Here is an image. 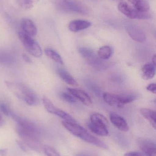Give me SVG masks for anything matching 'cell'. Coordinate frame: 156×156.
Instances as JSON below:
<instances>
[{"label":"cell","instance_id":"4","mask_svg":"<svg viewBox=\"0 0 156 156\" xmlns=\"http://www.w3.org/2000/svg\"><path fill=\"white\" fill-rule=\"evenodd\" d=\"M104 101L109 105L122 108L125 105L135 101L136 97L132 94H114L108 93H104L103 95Z\"/></svg>","mask_w":156,"mask_h":156},{"label":"cell","instance_id":"21","mask_svg":"<svg viewBox=\"0 0 156 156\" xmlns=\"http://www.w3.org/2000/svg\"><path fill=\"white\" fill-rule=\"evenodd\" d=\"M43 150L46 156H61L56 149L49 146H44Z\"/></svg>","mask_w":156,"mask_h":156},{"label":"cell","instance_id":"14","mask_svg":"<svg viewBox=\"0 0 156 156\" xmlns=\"http://www.w3.org/2000/svg\"><path fill=\"white\" fill-rule=\"evenodd\" d=\"M135 9L141 12H148L150 10L149 3L146 0H128Z\"/></svg>","mask_w":156,"mask_h":156},{"label":"cell","instance_id":"27","mask_svg":"<svg viewBox=\"0 0 156 156\" xmlns=\"http://www.w3.org/2000/svg\"><path fill=\"white\" fill-rule=\"evenodd\" d=\"M147 90L153 93H156V86L155 83H151L147 87Z\"/></svg>","mask_w":156,"mask_h":156},{"label":"cell","instance_id":"26","mask_svg":"<svg viewBox=\"0 0 156 156\" xmlns=\"http://www.w3.org/2000/svg\"><path fill=\"white\" fill-rule=\"evenodd\" d=\"M124 156H147L143 153L137 152H130L125 153Z\"/></svg>","mask_w":156,"mask_h":156},{"label":"cell","instance_id":"13","mask_svg":"<svg viewBox=\"0 0 156 156\" xmlns=\"http://www.w3.org/2000/svg\"><path fill=\"white\" fill-rule=\"evenodd\" d=\"M91 26L89 21L84 20H75L69 24L68 28L71 31L74 33L85 30Z\"/></svg>","mask_w":156,"mask_h":156},{"label":"cell","instance_id":"18","mask_svg":"<svg viewBox=\"0 0 156 156\" xmlns=\"http://www.w3.org/2000/svg\"><path fill=\"white\" fill-rule=\"evenodd\" d=\"M57 72L60 77L67 84L71 86H78V83L75 80L74 78L66 70L62 69H58Z\"/></svg>","mask_w":156,"mask_h":156},{"label":"cell","instance_id":"29","mask_svg":"<svg viewBox=\"0 0 156 156\" xmlns=\"http://www.w3.org/2000/svg\"><path fill=\"white\" fill-rule=\"evenodd\" d=\"M7 150L6 148H1L0 149V155L5 156L7 154Z\"/></svg>","mask_w":156,"mask_h":156},{"label":"cell","instance_id":"9","mask_svg":"<svg viewBox=\"0 0 156 156\" xmlns=\"http://www.w3.org/2000/svg\"><path fill=\"white\" fill-rule=\"evenodd\" d=\"M68 91L76 99L80 101L83 104L89 105L92 104V100L90 96L83 90L76 88H67Z\"/></svg>","mask_w":156,"mask_h":156},{"label":"cell","instance_id":"31","mask_svg":"<svg viewBox=\"0 0 156 156\" xmlns=\"http://www.w3.org/2000/svg\"><path fill=\"white\" fill-rule=\"evenodd\" d=\"M4 124V120L2 116L0 113V127H2Z\"/></svg>","mask_w":156,"mask_h":156},{"label":"cell","instance_id":"32","mask_svg":"<svg viewBox=\"0 0 156 156\" xmlns=\"http://www.w3.org/2000/svg\"><path fill=\"white\" fill-rule=\"evenodd\" d=\"M152 63H153V64H154L155 66H156V56L155 55H154L153 56V58H152Z\"/></svg>","mask_w":156,"mask_h":156},{"label":"cell","instance_id":"10","mask_svg":"<svg viewBox=\"0 0 156 156\" xmlns=\"http://www.w3.org/2000/svg\"><path fill=\"white\" fill-rule=\"evenodd\" d=\"M126 31L130 37L137 42H143L146 37L144 32L138 27L134 25H129L126 27Z\"/></svg>","mask_w":156,"mask_h":156},{"label":"cell","instance_id":"11","mask_svg":"<svg viewBox=\"0 0 156 156\" xmlns=\"http://www.w3.org/2000/svg\"><path fill=\"white\" fill-rule=\"evenodd\" d=\"M110 118L112 123L119 130L123 132H127L129 130V126L123 117L114 113H111Z\"/></svg>","mask_w":156,"mask_h":156},{"label":"cell","instance_id":"25","mask_svg":"<svg viewBox=\"0 0 156 156\" xmlns=\"http://www.w3.org/2000/svg\"><path fill=\"white\" fill-rule=\"evenodd\" d=\"M16 142L17 145L19 147L20 149H21L22 151L24 152H27V150H28V149H27V146L24 143V142H23L22 141H20V140H16Z\"/></svg>","mask_w":156,"mask_h":156},{"label":"cell","instance_id":"28","mask_svg":"<svg viewBox=\"0 0 156 156\" xmlns=\"http://www.w3.org/2000/svg\"><path fill=\"white\" fill-rule=\"evenodd\" d=\"M23 58L25 61L27 63H31L32 62V59L25 54H24L23 55Z\"/></svg>","mask_w":156,"mask_h":156},{"label":"cell","instance_id":"2","mask_svg":"<svg viewBox=\"0 0 156 156\" xmlns=\"http://www.w3.org/2000/svg\"><path fill=\"white\" fill-rule=\"evenodd\" d=\"M7 88L17 98L24 101L29 105H34L38 103L37 94L30 88L20 83L13 82L5 81Z\"/></svg>","mask_w":156,"mask_h":156},{"label":"cell","instance_id":"16","mask_svg":"<svg viewBox=\"0 0 156 156\" xmlns=\"http://www.w3.org/2000/svg\"><path fill=\"white\" fill-rule=\"evenodd\" d=\"M15 61L14 56L11 53L5 50H0V64L9 66L13 65Z\"/></svg>","mask_w":156,"mask_h":156},{"label":"cell","instance_id":"20","mask_svg":"<svg viewBox=\"0 0 156 156\" xmlns=\"http://www.w3.org/2000/svg\"><path fill=\"white\" fill-rule=\"evenodd\" d=\"M45 52L47 56L48 57L56 63L61 65L64 64L62 58L61 57L60 55L55 50L51 48H47L45 50Z\"/></svg>","mask_w":156,"mask_h":156},{"label":"cell","instance_id":"1","mask_svg":"<svg viewBox=\"0 0 156 156\" xmlns=\"http://www.w3.org/2000/svg\"><path fill=\"white\" fill-rule=\"evenodd\" d=\"M63 126L71 133L83 141L104 149H108L107 145L97 137L92 135L85 128L78 124L77 122H71L63 121L62 122Z\"/></svg>","mask_w":156,"mask_h":156},{"label":"cell","instance_id":"19","mask_svg":"<svg viewBox=\"0 0 156 156\" xmlns=\"http://www.w3.org/2000/svg\"><path fill=\"white\" fill-rule=\"evenodd\" d=\"M112 55V49L109 46H104L99 49L98 52V57L103 60L109 59Z\"/></svg>","mask_w":156,"mask_h":156},{"label":"cell","instance_id":"5","mask_svg":"<svg viewBox=\"0 0 156 156\" xmlns=\"http://www.w3.org/2000/svg\"><path fill=\"white\" fill-rule=\"evenodd\" d=\"M18 37L21 43L24 45L27 51L33 56L40 58L43 55V51L39 44L34 40L32 37L23 32H19Z\"/></svg>","mask_w":156,"mask_h":156},{"label":"cell","instance_id":"24","mask_svg":"<svg viewBox=\"0 0 156 156\" xmlns=\"http://www.w3.org/2000/svg\"><path fill=\"white\" fill-rule=\"evenodd\" d=\"M0 111L5 115L7 116H10L11 114V110L8 108L7 105L5 103H1L0 104Z\"/></svg>","mask_w":156,"mask_h":156},{"label":"cell","instance_id":"22","mask_svg":"<svg viewBox=\"0 0 156 156\" xmlns=\"http://www.w3.org/2000/svg\"><path fill=\"white\" fill-rule=\"evenodd\" d=\"M17 3L21 8L26 10L33 7V0H16Z\"/></svg>","mask_w":156,"mask_h":156},{"label":"cell","instance_id":"17","mask_svg":"<svg viewBox=\"0 0 156 156\" xmlns=\"http://www.w3.org/2000/svg\"><path fill=\"white\" fill-rule=\"evenodd\" d=\"M140 112L145 119L151 124L153 127L156 129V112L148 108H142L140 109Z\"/></svg>","mask_w":156,"mask_h":156},{"label":"cell","instance_id":"15","mask_svg":"<svg viewBox=\"0 0 156 156\" xmlns=\"http://www.w3.org/2000/svg\"><path fill=\"white\" fill-rule=\"evenodd\" d=\"M142 78L145 80L153 79L155 75L156 66L153 63H147L142 68Z\"/></svg>","mask_w":156,"mask_h":156},{"label":"cell","instance_id":"7","mask_svg":"<svg viewBox=\"0 0 156 156\" xmlns=\"http://www.w3.org/2000/svg\"><path fill=\"white\" fill-rule=\"evenodd\" d=\"M58 7L63 11H71L79 13H86L87 10L82 5L71 0H60Z\"/></svg>","mask_w":156,"mask_h":156},{"label":"cell","instance_id":"30","mask_svg":"<svg viewBox=\"0 0 156 156\" xmlns=\"http://www.w3.org/2000/svg\"><path fill=\"white\" fill-rule=\"evenodd\" d=\"M76 156H92L88 153H79Z\"/></svg>","mask_w":156,"mask_h":156},{"label":"cell","instance_id":"12","mask_svg":"<svg viewBox=\"0 0 156 156\" xmlns=\"http://www.w3.org/2000/svg\"><path fill=\"white\" fill-rule=\"evenodd\" d=\"M21 27L22 32L31 37L35 36L37 33V29L34 22L29 18L22 19Z\"/></svg>","mask_w":156,"mask_h":156},{"label":"cell","instance_id":"6","mask_svg":"<svg viewBox=\"0 0 156 156\" xmlns=\"http://www.w3.org/2000/svg\"><path fill=\"white\" fill-rule=\"evenodd\" d=\"M119 11L131 19H149L151 15L149 12L143 13L136 11L125 2H121L118 5Z\"/></svg>","mask_w":156,"mask_h":156},{"label":"cell","instance_id":"23","mask_svg":"<svg viewBox=\"0 0 156 156\" xmlns=\"http://www.w3.org/2000/svg\"><path fill=\"white\" fill-rule=\"evenodd\" d=\"M60 96L63 100L70 103H75L77 102L76 98L70 93L62 92L60 94Z\"/></svg>","mask_w":156,"mask_h":156},{"label":"cell","instance_id":"8","mask_svg":"<svg viewBox=\"0 0 156 156\" xmlns=\"http://www.w3.org/2000/svg\"><path fill=\"white\" fill-rule=\"evenodd\" d=\"M138 144L143 153L147 156H156V146L154 142L147 138H140Z\"/></svg>","mask_w":156,"mask_h":156},{"label":"cell","instance_id":"3","mask_svg":"<svg viewBox=\"0 0 156 156\" xmlns=\"http://www.w3.org/2000/svg\"><path fill=\"white\" fill-rule=\"evenodd\" d=\"M88 126L91 132L97 135L105 136L109 135V122L107 118L103 115L100 113L93 114Z\"/></svg>","mask_w":156,"mask_h":156}]
</instances>
